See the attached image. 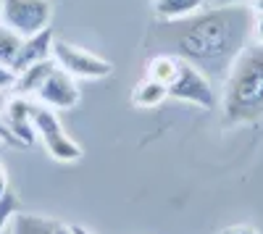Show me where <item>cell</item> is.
Masks as SVG:
<instances>
[{
  "mask_svg": "<svg viewBox=\"0 0 263 234\" xmlns=\"http://www.w3.org/2000/svg\"><path fill=\"white\" fill-rule=\"evenodd\" d=\"M253 24L255 11L248 3L213 6L177 21H166L161 27V42L171 48V55L195 63L205 74L224 76L237 53L248 45Z\"/></svg>",
  "mask_w": 263,
  "mask_h": 234,
  "instance_id": "cell-1",
  "label": "cell"
},
{
  "mask_svg": "<svg viewBox=\"0 0 263 234\" xmlns=\"http://www.w3.org/2000/svg\"><path fill=\"white\" fill-rule=\"evenodd\" d=\"M263 116V45H245L227 71V124H253Z\"/></svg>",
  "mask_w": 263,
  "mask_h": 234,
  "instance_id": "cell-2",
  "label": "cell"
},
{
  "mask_svg": "<svg viewBox=\"0 0 263 234\" xmlns=\"http://www.w3.org/2000/svg\"><path fill=\"white\" fill-rule=\"evenodd\" d=\"M34 132L42 140L45 150L53 161L58 163H77L82 158V147L79 142H74L69 134H66L61 119L55 116L53 108H45V105H34Z\"/></svg>",
  "mask_w": 263,
  "mask_h": 234,
  "instance_id": "cell-3",
  "label": "cell"
},
{
  "mask_svg": "<svg viewBox=\"0 0 263 234\" xmlns=\"http://www.w3.org/2000/svg\"><path fill=\"white\" fill-rule=\"evenodd\" d=\"M0 18L21 37H32L50 27L53 6L50 0H0Z\"/></svg>",
  "mask_w": 263,
  "mask_h": 234,
  "instance_id": "cell-4",
  "label": "cell"
},
{
  "mask_svg": "<svg viewBox=\"0 0 263 234\" xmlns=\"http://www.w3.org/2000/svg\"><path fill=\"white\" fill-rule=\"evenodd\" d=\"M166 90H168V98L200 105V108H213V103H216V92H213V84H211L208 74L184 58H179V69L174 74V79L168 82Z\"/></svg>",
  "mask_w": 263,
  "mask_h": 234,
  "instance_id": "cell-5",
  "label": "cell"
},
{
  "mask_svg": "<svg viewBox=\"0 0 263 234\" xmlns=\"http://www.w3.org/2000/svg\"><path fill=\"white\" fill-rule=\"evenodd\" d=\"M53 61L63 71H69L74 79H105L114 71V66L105 58L63 40H53Z\"/></svg>",
  "mask_w": 263,
  "mask_h": 234,
  "instance_id": "cell-6",
  "label": "cell"
},
{
  "mask_svg": "<svg viewBox=\"0 0 263 234\" xmlns=\"http://www.w3.org/2000/svg\"><path fill=\"white\" fill-rule=\"evenodd\" d=\"M34 98L40 100V105H45V108L69 111L82 100V92L77 87V79L55 63V69L48 74L45 82L40 84V90L34 92Z\"/></svg>",
  "mask_w": 263,
  "mask_h": 234,
  "instance_id": "cell-7",
  "label": "cell"
},
{
  "mask_svg": "<svg viewBox=\"0 0 263 234\" xmlns=\"http://www.w3.org/2000/svg\"><path fill=\"white\" fill-rule=\"evenodd\" d=\"M0 111H3L6 126H8L11 134H13L21 145H24V147L34 145V137H37V132H34V103H32L29 98L13 95V98L6 103V108H0Z\"/></svg>",
  "mask_w": 263,
  "mask_h": 234,
  "instance_id": "cell-8",
  "label": "cell"
},
{
  "mask_svg": "<svg viewBox=\"0 0 263 234\" xmlns=\"http://www.w3.org/2000/svg\"><path fill=\"white\" fill-rule=\"evenodd\" d=\"M53 29H42L32 37H24V45H21L18 50V58L13 63V74L24 71L27 66H32V63H40V61H48L53 58Z\"/></svg>",
  "mask_w": 263,
  "mask_h": 234,
  "instance_id": "cell-9",
  "label": "cell"
},
{
  "mask_svg": "<svg viewBox=\"0 0 263 234\" xmlns=\"http://www.w3.org/2000/svg\"><path fill=\"white\" fill-rule=\"evenodd\" d=\"M55 69V61L48 58V61H40V63H32V66H27L24 71H18L16 74V82H13V92L16 95H24V98H32L37 90H40V84L48 79V74Z\"/></svg>",
  "mask_w": 263,
  "mask_h": 234,
  "instance_id": "cell-10",
  "label": "cell"
},
{
  "mask_svg": "<svg viewBox=\"0 0 263 234\" xmlns=\"http://www.w3.org/2000/svg\"><path fill=\"white\" fill-rule=\"evenodd\" d=\"M61 226V221L48 219V216H37V213H21L16 210L11 219V234H53Z\"/></svg>",
  "mask_w": 263,
  "mask_h": 234,
  "instance_id": "cell-11",
  "label": "cell"
},
{
  "mask_svg": "<svg viewBox=\"0 0 263 234\" xmlns=\"http://www.w3.org/2000/svg\"><path fill=\"white\" fill-rule=\"evenodd\" d=\"M166 98H168V90L161 82L147 79V76L135 87V92H132V103H135L137 108H156V105H161Z\"/></svg>",
  "mask_w": 263,
  "mask_h": 234,
  "instance_id": "cell-12",
  "label": "cell"
},
{
  "mask_svg": "<svg viewBox=\"0 0 263 234\" xmlns=\"http://www.w3.org/2000/svg\"><path fill=\"white\" fill-rule=\"evenodd\" d=\"M208 0H156V13L163 21H177L184 16L197 13Z\"/></svg>",
  "mask_w": 263,
  "mask_h": 234,
  "instance_id": "cell-13",
  "label": "cell"
},
{
  "mask_svg": "<svg viewBox=\"0 0 263 234\" xmlns=\"http://www.w3.org/2000/svg\"><path fill=\"white\" fill-rule=\"evenodd\" d=\"M177 69H179V55L161 53L156 58H150V63H147V79H156V82L163 84V87H168V82L174 79Z\"/></svg>",
  "mask_w": 263,
  "mask_h": 234,
  "instance_id": "cell-14",
  "label": "cell"
},
{
  "mask_svg": "<svg viewBox=\"0 0 263 234\" xmlns=\"http://www.w3.org/2000/svg\"><path fill=\"white\" fill-rule=\"evenodd\" d=\"M21 45H24V37H21L18 32H13L11 27L0 24V63L8 66L11 71H13V63L18 58Z\"/></svg>",
  "mask_w": 263,
  "mask_h": 234,
  "instance_id": "cell-15",
  "label": "cell"
},
{
  "mask_svg": "<svg viewBox=\"0 0 263 234\" xmlns=\"http://www.w3.org/2000/svg\"><path fill=\"white\" fill-rule=\"evenodd\" d=\"M16 210H18V198H16V195L11 192V189H8L6 198H0V231L6 229V224L13 219Z\"/></svg>",
  "mask_w": 263,
  "mask_h": 234,
  "instance_id": "cell-16",
  "label": "cell"
},
{
  "mask_svg": "<svg viewBox=\"0 0 263 234\" xmlns=\"http://www.w3.org/2000/svg\"><path fill=\"white\" fill-rule=\"evenodd\" d=\"M0 142H3V145H11V147H24V145H21V142L11 134L8 126H6V121H3V111H0Z\"/></svg>",
  "mask_w": 263,
  "mask_h": 234,
  "instance_id": "cell-17",
  "label": "cell"
},
{
  "mask_svg": "<svg viewBox=\"0 0 263 234\" xmlns=\"http://www.w3.org/2000/svg\"><path fill=\"white\" fill-rule=\"evenodd\" d=\"M13 82H16V74H13L8 66H3V63H0V90H11Z\"/></svg>",
  "mask_w": 263,
  "mask_h": 234,
  "instance_id": "cell-18",
  "label": "cell"
},
{
  "mask_svg": "<svg viewBox=\"0 0 263 234\" xmlns=\"http://www.w3.org/2000/svg\"><path fill=\"white\" fill-rule=\"evenodd\" d=\"M218 234H260L255 226H250V224H234V226H227V229H221Z\"/></svg>",
  "mask_w": 263,
  "mask_h": 234,
  "instance_id": "cell-19",
  "label": "cell"
},
{
  "mask_svg": "<svg viewBox=\"0 0 263 234\" xmlns=\"http://www.w3.org/2000/svg\"><path fill=\"white\" fill-rule=\"evenodd\" d=\"M6 192H8V168L0 161V198H6Z\"/></svg>",
  "mask_w": 263,
  "mask_h": 234,
  "instance_id": "cell-20",
  "label": "cell"
},
{
  "mask_svg": "<svg viewBox=\"0 0 263 234\" xmlns=\"http://www.w3.org/2000/svg\"><path fill=\"white\" fill-rule=\"evenodd\" d=\"M253 34L255 40L263 45V13H255V24H253Z\"/></svg>",
  "mask_w": 263,
  "mask_h": 234,
  "instance_id": "cell-21",
  "label": "cell"
},
{
  "mask_svg": "<svg viewBox=\"0 0 263 234\" xmlns=\"http://www.w3.org/2000/svg\"><path fill=\"white\" fill-rule=\"evenodd\" d=\"M239 3H248V0H211V6H239Z\"/></svg>",
  "mask_w": 263,
  "mask_h": 234,
  "instance_id": "cell-22",
  "label": "cell"
},
{
  "mask_svg": "<svg viewBox=\"0 0 263 234\" xmlns=\"http://www.w3.org/2000/svg\"><path fill=\"white\" fill-rule=\"evenodd\" d=\"M248 6H250L255 13H263V0H248Z\"/></svg>",
  "mask_w": 263,
  "mask_h": 234,
  "instance_id": "cell-23",
  "label": "cell"
},
{
  "mask_svg": "<svg viewBox=\"0 0 263 234\" xmlns=\"http://www.w3.org/2000/svg\"><path fill=\"white\" fill-rule=\"evenodd\" d=\"M71 234H92V231H90V229H84V226H77V224H74V226H71Z\"/></svg>",
  "mask_w": 263,
  "mask_h": 234,
  "instance_id": "cell-24",
  "label": "cell"
},
{
  "mask_svg": "<svg viewBox=\"0 0 263 234\" xmlns=\"http://www.w3.org/2000/svg\"><path fill=\"white\" fill-rule=\"evenodd\" d=\"M53 234H71V226H63V224H61V226H58Z\"/></svg>",
  "mask_w": 263,
  "mask_h": 234,
  "instance_id": "cell-25",
  "label": "cell"
},
{
  "mask_svg": "<svg viewBox=\"0 0 263 234\" xmlns=\"http://www.w3.org/2000/svg\"><path fill=\"white\" fill-rule=\"evenodd\" d=\"M0 24H3V18H0Z\"/></svg>",
  "mask_w": 263,
  "mask_h": 234,
  "instance_id": "cell-26",
  "label": "cell"
}]
</instances>
